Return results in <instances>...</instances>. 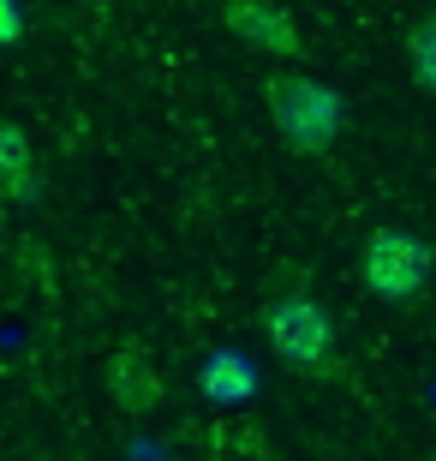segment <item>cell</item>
Returning <instances> with one entry per match:
<instances>
[{"label":"cell","mask_w":436,"mask_h":461,"mask_svg":"<svg viewBox=\"0 0 436 461\" xmlns=\"http://www.w3.org/2000/svg\"><path fill=\"white\" fill-rule=\"evenodd\" d=\"M0 198H18V204L36 198V150L13 120H0Z\"/></svg>","instance_id":"6"},{"label":"cell","mask_w":436,"mask_h":461,"mask_svg":"<svg viewBox=\"0 0 436 461\" xmlns=\"http://www.w3.org/2000/svg\"><path fill=\"white\" fill-rule=\"evenodd\" d=\"M269 96V120H275V132L293 144L299 156H323L335 150L341 132H347V96L317 78H305V72H275L263 85Z\"/></svg>","instance_id":"1"},{"label":"cell","mask_w":436,"mask_h":461,"mask_svg":"<svg viewBox=\"0 0 436 461\" xmlns=\"http://www.w3.org/2000/svg\"><path fill=\"white\" fill-rule=\"evenodd\" d=\"M0 228H6V198H0Z\"/></svg>","instance_id":"10"},{"label":"cell","mask_w":436,"mask_h":461,"mask_svg":"<svg viewBox=\"0 0 436 461\" xmlns=\"http://www.w3.org/2000/svg\"><path fill=\"white\" fill-rule=\"evenodd\" d=\"M252 390H257V372H252L245 354L221 348V354L203 359V395H209V402H245Z\"/></svg>","instance_id":"7"},{"label":"cell","mask_w":436,"mask_h":461,"mask_svg":"<svg viewBox=\"0 0 436 461\" xmlns=\"http://www.w3.org/2000/svg\"><path fill=\"white\" fill-rule=\"evenodd\" d=\"M263 336L293 372L323 377L329 366H335V324H329V312H323L311 294H281V300H269Z\"/></svg>","instance_id":"3"},{"label":"cell","mask_w":436,"mask_h":461,"mask_svg":"<svg viewBox=\"0 0 436 461\" xmlns=\"http://www.w3.org/2000/svg\"><path fill=\"white\" fill-rule=\"evenodd\" d=\"M406 67H413V85L436 96V18L413 24V36H406Z\"/></svg>","instance_id":"8"},{"label":"cell","mask_w":436,"mask_h":461,"mask_svg":"<svg viewBox=\"0 0 436 461\" xmlns=\"http://www.w3.org/2000/svg\"><path fill=\"white\" fill-rule=\"evenodd\" d=\"M227 31L257 42L263 54H299V31L275 0H227Z\"/></svg>","instance_id":"4"},{"label":"cell","mask_w":436,"mask_h":461,"mask_svg":"<svg viewBox=\"0 0 436 461\" xmlns=\"http://www.w3.org/2000/svg\"><path fill=\"white\" fill-rule=\"evenodd\" d=\"M108 390H114V402L126 413H150L156 402H162V372L144 359L138 342H126V348H114V359H108Z\"/></svg>","instance_id":"5"},{"label":"cell","mask_w":436,"mask_h":461,"mask_svg":"<svg viewBox=\"0 0 436 461\" xmlns=\"http://www.w3.org/2000/svg\"><path fill=\"white\" fill-rule=\"evenodd\" d=\"M359 276H365V288L377 294L383 306H419L424 288H431V276H436V246L424 234H413V228L388 222L365 240Z\"/></svg>","instance_id":"2"},{"label":"cell","mask_w":436,"mask_h":461,"mask_svg":"<svg viewBox=\"0 0 436 461\" xmlns=\"http://www.w3.org/2000/svg\"><path fill=\"white\" fill-rule=\"evenodd\" d=\"M18 36H24V6L18 0H0V49L18 42Z\"/></svg>","instance_id":"9"}]
</instances>
